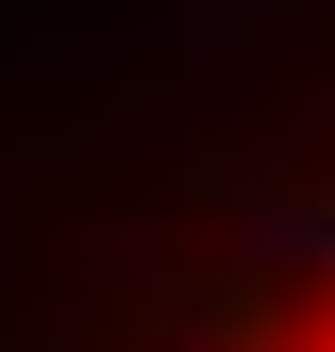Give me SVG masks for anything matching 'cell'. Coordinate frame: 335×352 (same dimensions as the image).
I'll return each mask as SVG.
<instances>
[{
  "label": "cell",
  "mask_w": 335,
  "mask_h": 352,
  "mask_svg": "<svg viewBox=\"0 0 335 352\" xmlns=\"http://www.w3.org/2000/svg\"><path fill=\"white\" fill-rule=\"evenodd\" d=\"M335 269V185H268L235 218V285H319Z\"/></svg>",
  "instance_id": "6da1fadb"
},
{
  "label": "cell",
  "mask_w": 335,
  "mask_h": 352,
  "mask_svg": "<svg viewBox=\"0 0 335 352\" xmlns=\"http://www.w3.org/2000/svg\"><path fill=\"white\" fill-rule=\"evenodd\" d=\"M302 352H335V319H319V336H302Z\"/></svg>",
  "instance_id": "7a4b0ae2"
}]
</instances>
